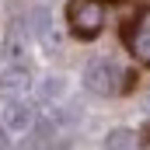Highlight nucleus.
I'll list each match as a JSON object with an SVG mask.
<instances>
[{
  "instance_id": "f257e3e1",
  "label": "nucleus",
  "mask_w": 150,
  "mask_h": 150,
  "mask_svg": "<svg viewBox=\"0 0 150 150\" xmlns=\"http://www.w3.org/2000/svg\"><path fill=\"white\" fill-rule=\"evenodd\" d=\"M119 80H122L119 63H115V59H105V56L91 59V63H87V70H84V87H87L91 94H101V98H112L115 91L122 87Z\"/></svg>"
},
{
  "instance_id": "f03ea898",
  "label": "nucleus",
  "mask_w": 150,
  "mask_h": 150,
  "mask_svg": "<svg viewBox=\"0 0 150 150\" xmlns=\"http://www.w3.org/2000/svg\"><path fill=\"white\" fill-rule=\"evenodd\" d=\"M67 18H70V28H74L77 38H94L101 32L105 7H101V0H70Z\"/></svg>"
},
{
  "instance_id": "7ed1b4c3",
  "label": "nucleus",
  "mask_w": 150,
  "mask_h": 150,
  "mask_svg": "<svg viewBox=\"0 0 150 150\" xmlns=\"http://www.w3.org/2000/svg\"><path fill=\"white\" fill-rule=\"evenodd\" d=\"M0 119H4V126H7L11 133H25V129H32V122H35V108H32L25 98H7V105L0 108Z\"/></svg>"
},
{
  "instance_id": "20e7f679",
  "label": "nucleus",
  "mask_w": 150,
  "mask_h": 150,
  "mask_svg": "<svg viewBox=\"0 0 150 150\" xmlns=\"http://www.w3.org/2000/svg\"><path fill=\"white\" fill-rule=\"evenodd\" d=\"M28 84H32L28 70H18V67H11L7 74L0 77V87H4V91H11V94H25V91H28Z\"/></svg>"
},
{
  "instance_id": "39448f33",
  "label": "nucleus",
  "mask_w": 150,
  "mask_h": 150,
  "mask_svg": "<svg viewBox=\"0 0 150 150\" xmlns=\"http://www.w3.org/2000/svg\"><path fill=\"white\" fill-rule=\"evenodd\" d=\"M21 49H25V28H21V21H14L11 32H7V45H4V52H7L11 59H18Z\"/></svg>"
},
{
  "instance_id": "423d86ee",
  "label": "nucleus",
  "mask_w": 150,
  "mask_h": 150,
  "mask_svg": "<svg viewBox=\"0 0 150 150\" xmlns=\"http://www.w3.org/2000/svg\"><path fill=\"white\" fill-rule=\"evenodd\" d=\"M49 28H52V14H49V7H35V11H32V32H35L38 38H45Z\"/></svg>"
},
{
  "instance_id": "0eeeda50",
  "label": "nucleus",
  "mask_w": 150,
  "mask_h": 150,
  "mask_svg": "<svg viewBox=\"0 0 150 150\" xmlns=\"http://www.w3.org/2000/svg\"><path fill=\"white\" fill-rule=\"evenodd\" d=\"M129 42H133V52H136L140 59H147V63H150V28H140Z\"/></svg>"
},
{
  "instance_id": "6e6552de",
  "label": "nucleus",
  "mask_w": 150,
  "mask_h": 150,
  "mask_svg": "<svg viewBox=\"0 0 150 150\" xmlns=\"http://www.w3.org/2000/svg\"><path fill=\"white\" fill-rule=\"evenodd\" d=\"M136 143V133L133 129H112L105 136V147H133Z\"/></svg>"
},
{
  "instance_id": "1a4fd4ad",
  "label": "nucleus",
  "mask_w": 150,
  "mask_h": 150,
  "mask_svg": "<svg viewBox=\"0 0 150 150\" xmlns=\"http://www.w3.org/2000/svg\"><path fill=\"white\" fill-rule=\"evenodd\" d=\"M59 91H63V80H59V77H49V80L42 84V98H56Z\"/></svg>"
},
{
  "instance_id": "9d476101",
  "label": "nucleus",
  "mask_w": 150,
  "mask_h": 150,
  "mask_svg": "<svg viewBox=\"0 0 150 150\" xmlns=\"http://www.w3.org/2000/svg\"><path fill=\"white\" fill-rule=\"evenodd\" d=\"M0 147H7V136H4V129H0Z\"/></svg>"
}]
</instances>
